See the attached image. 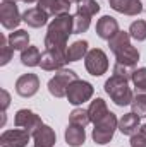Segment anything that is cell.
<instances>
[{
    "label": "cell",
    "mask_w": 146,
    "mask_h": 147,
    "mask_svg": "<svg viewBox=\"0 0 146 147\" xmlns=\"http://www.w3.org/2000/svg\"><path fill=\"white\" fill-rule=\"evenodd\" d=\"M71 34H74V16L64 14L53 17L45 36L46 50H67V39Z\"/></svg>",
    "instance_id": "6da1fadb"
},
{
    "label": "cell",
    "mask_w": 146,
    "mask_h": 147,
    "mask_svg": "<svg viewBox=\"0 0 146 147\" xmlns=\"http://www.w3.org/2000/svg\"><path fill=\"white\" fill-rule=\"evenodd\" d=\"M105 92L117 106H127L132 103V98H134V94L129 87V80L117 77V75H112L105 82Z\"/></svg>",
    "instance_id": "7a4b0ae2"
},
{
    "label": "cell",
    "mask_w": 146,
    "mask_h": 147,
    "mask_svg": "<svg viewBox=\"0 0 146 147\" xmlns=\"http://www.w3.org/2000/svg\"><path fill=\"white\" fill-rule=\"evenodd\" d=\"M117 128H119V120H117L115 113L108 111V115H107L102 121H98V123L95 125V128H93L91 137H93L95 144H100V146L108 144L110 140L113 139V134H115Z\"/></svg>",
    "instance_id": "3957f363"
},
{
    "label": "cell",
    "mask_w": 146,
    "mask_h": 147,
    "mask_svg": "<svg viewBox=\"0 0 146 147\" xmlns=\"http://www.w3.org/2000/svg\"><path fill=\"white\" fill-rule=\"evenodd\" d=\"M77 74L71 69H62L57 70V74L48 80V92L53 98H64L67 94V89L71 86V82L77 80Z\"/></svg>",
    "instance_id": "277c9868"
},
{
    "label": "cell",
    "mask_w": 146,
    "mask_h": 147,
    "mask_svg": "<svg viewBox=\"0 0 146 147\" xmlns=\"http://www.w3.org/2000/svg\"><path fill=\"white\" fill-rule=\"evenodd\" d=\"M93 92H95V89H93V86H91L88 80L77 79V80L71 82L65 98H67V101H69L71 105L77 106V105H83V103L89 101V99L93 98Z\"/></svg>",
    "instance_id": "5b68a950"
},
{
    "label": "cell",
    "mask_w": 146,
    "mask_h": 147,
    "mask_svg": "<svg viewBox=\"0 0 146 147\" xmlns=\"http://www.w3.org/2000/svg\"><path fill=\"white\" fill-rule=\"evenodd\" d=\"M84 67L86 70L95 75V77H100L108 70V58H107V53L102 50V48H93L88 51V55L84 57Z\"/></svg>",
    "instance_id": "8992f818"
},
{
    "label": "cell",
    "mask_w": 146,
    "mask_h": 147,
    "mask_svg": "<svg viewBox=\"0 0 146 147\" xmlns=\"http://www.w3.org/2000/svg\"><path fill=\"white\" fill-rule=\"evenodd\" d=\"M67 62V50H45L41 53L40 67L43 70H62Z\"/></svg>",
    "instance_id": "52a82bcc"
},
{
    "label": "cell",
    "mask_w": 146,
    "mask_h": 147,
    "mask_svg": "<svg viewBox=\"0 0 146 147\" xmlns=\"http://www.w3.org/2000/svg\"><path fill=\"white\" fill-rule=\"evenodd\" d=\"M14 125H16L17 128H24L26 132H29V134L33 135L35 132H38V130L43 127V121H41L40 115H36L35 111L23 108V110H19L16 113V116H14Z\"/></svg>",
    "instance_id": "ba28073f"
},
{
    "label": "cell",
    "mask_w": 146,
    "mask_h": 147,
    "mask_svg": "<svg viewBox=\"0 0 146 147\" xmlns=\"http://www.w3.org/2000/svg\"><path fill=\"white\" fill-rule=\"evenodd\" d=\"M23 21L16 2H2L0 5V22L5 29H16Z\"/></svg>",
    "instance_id": "9c48e42d"
},
{
    "label": "cell",
    "mask_w": 146,
    "mask_h": 147,
    "mask_svg": "<svg viewBox=\"0 0 146 147\" xmlns=\"http://www.w3.org/2000/svg\"><path fill=\"white\" fill-rule=\"evenodd\" d=\"M31 134L24 128H12L5 130L0 135V146L2 147H26L29 142Z\"/></svg>",
    "instance_id": "30bf717a"
},
{
    "label": "cell",
    "mask_w": 146,
    "mask_h": 147,
    "mask_svg": "<svg viewBox=\"0 0 146 147\" xmlns=\"http://www.w3.org/2000/svg\"><path fill=\"white\" fill-rule=\"evenodd\" d=\"M40 89V79L36 74H24L16 80V92L21 98H31Z\"/></svg>",
    "instance_id": "8fae6325"
},
{
    "label": "cell",
    "mask_w": 146,
    "mask_h": 147,
    "mask_svg": "<svg viewBox=\"0 0 146 147\" xmlns=\"http://www.w3.org/2000/svg\"><path fill=\"white\" fill-rule=\"evenodd\" d=\"M119 31H120V29H119V22H117V19L112 17V16H103V17H100L98 22H96V34L102 38V39H107V41H108V39H112Z\"/></svg>",
    "instance_id": "7c38bea8"
},
{
    "label": "cell",
    "mask_w": 146,
    "mask_h": 147,
    "mask_svg": "<svg viewBox=\"0 0 146 147\" xmlns=\"http://www.w3.org/2000/svg\"><path fill=\"white\" fill-rule=\"evenodd\" d=\"M38 9L46 12L50 17H57V16L69 14L71 3H67L64 0H38Z\"/></svg>",
    "instance_id": "4fadbf2b"
},
{
    "label": "cell",
    "mask_w": 146,
    "mask_h": 147,
    "mask_svg": "<svg viewBox=\"0 0 146 147\" xmlns=\"http://www.w3.org/2000/svg\"><path fill=\"white\" fill-rule=\"evenodd\" d=\"M110 7L124 16H138L143 12V3L139 0H108Z\"/></svg>",
    "instance_id": "5bb4252c"
},
{
    "label": "cell",
    "mask_w": 146,
    "mask_h": 147,
    "mask_svg": "<svg viewBox=\"0 0 146 147\" xmlns=\"http://www.w3.org/2000/svg\"><path fill=\"white\" fill-rule=\"evenodd\" d=\"M57 142L55 130L48 125H43L38 132L33 134V147H53Z\"/></svg>",
    "instance_id": "9a60e30c"
},
{
    "label": "cell",
    "mask_w": 146,
    "mask_h": 147,
    "mask_svg": "<svg viewBox=\"0 0 146 147\" xmlns=\"http://www.w3.org/2000/svg\"><path fill=\"white\" fill-rule=\"evenodd\" d=\"M139 127H141L139 116L134 115L132 111H131V113H126V115L119 120V130H120V134H124V135L132 137L134 134L139 132Z\"/></svg>",
    "instance_id": "2e32d148"
},
{
    "label": "cell",
    "mask_w": 146,
    "mask_h": 147,
    "mask_svg": "<svg viewBox=\"0 0 146 147\" xmlns=\"http://www.w3.org/2000/svg\"><path fill=\"white\" fill-rule=\"evenodd\" d=\"M48 17L50 16L46 12H43L41 9H38V7H31V9H28L23 14V21L29 28H41V26H45L48 22Z\"/></svg>",
    "instance_id": "e0dca14e"
},
{
    "label": "cell",
    "mask_w": 146,
    "mask_h": 147,
    "mask_svg": "<svg viewBox=\"0 0 146 147\" xmlns=\"http://www.w3.org/2000/svg\"><path fill=\"white\" fill-rule=\"evenodd\" d=\"M86 140V132H84V127H79V125H72L69 123V127L65 128V142L67 146L71 147H81Z\"/></svg>",
    "instance_id": "ac0fdd59"
},
{
    "label": "cell",
    "mask_w": 146,
    "mask_h": 147,
    "mask_svg": "<svg viewBox=\"0 0 146 147\" xmlns=\"http://www.w3.org/2000/svg\"><path fill=\"white\" fill-rule=\"evenodd\" d=\"M88 115H89V120L93 125H96L98 121H102L107 115H108V108H107V103L102 99V98H96L91 101L89 108H88Z\"/></svg>",
    "instance_id": "d6986e66"
},
{
    "label": "cell",
    "mask_w": 146,
    "mask_h": 147,
    "mask_svg": "<svg viewBox=\"0 0 146 147\" xmlns=\"http://www.w3.org/2000/svg\"><path fill=\"white\" fill-rule=\"evenodd\" d=\"M88 46H89V45H88L86 39H77V41H74L72 45H69V46H67V62L83 60V58L88 55V51H89Z\"/></svg>",
    "instance_id": "ffe728a7"
},
{
    "label": "cell",
    "mask_w": 146,
    "mask_h": 147,
    "mask_svg": "<svg viewBox=\"0 0 146 147\" xmlns=\"http://www.w3.org/2000/svg\"><path fill=\"white\" fill-rule=\"evenodd\" d=\"M115 58H117V62H119V63L136 67V65H138V62H139V51H138V48H134L132 45H129V46H127V48H124L122 51L115 53Z\"/></svg>",
    "instance_id": "44dd1931"
},
{
    "label": "cell",
    "mask_w": 146,
    "mask_h": 147,
    "mask_svg": "<svg viewBox=\"0 0 146 147\" xmlns=\"http://www.w3.org/2000/svg\"><path fill=\"white\" fill-rule=\"evenodd\" d=\"M9 43H10V46L14 48V50H26L28 46H29V34H28V31H24V29H16L14 33H10L9 34Z\"/></svg>",
    "instance_id": "7402d4cb"
},
{
    "label": "cell",
    "mask_w": 146,
    "mask_h": 147,
    "mask_svg": "<svg viewBox=\"0 0 146 147\" xmlns=\"http://www.w3.org/2000/svg\"><path fill=\"white\" fill-rule=\"evenodd\" d=\"M41 62V53L36 46H28L21 51V63L24 67H38Z\"/></svg>",
    "instance_id": "603a6c76"
},
{
    "label": "cell",
    "mask_w": 146,
    "mask_h": 147,
    "mask_svg": "<svg viewBox=\"0 0 146 147\" xmlns=\"http://www.w3.org/2000/svg\"><path fill=\"white\" fill-rule=\"evenodd\" d=\"M131 45V34L126 33V31H119L115 36L108 39V46H110V51L115 55L119 51H122L124 48H127Z\"/></svg>",
    "instance_id": "cb8c5ba5"
},
{
    "label": "cell",
    "mask_w": 146,
    "mask_h": 147,
    "mask_svg": "<svg viewBox=\"0 0 146 147\" xmlns=\"http://www.w3.org/2000/svg\"><path fill=\"white\" fill-rule=\"evenodd\" d=\"M131 80L134 84V94H145L146 96V67L136 69Z\"/></svg>",
    "instance_id": "d4e9b609"
},
{
    "label": "cell",
    "mask_w": 146,
    "mask_h": 147,
    "mask_svg": "<svg viewBox=\"0 0 146 147\" xmlns=\"http://www.w3.org/2000/svg\"><path fill=\"white\" fill-rule=\"evenodd\" d=\"M89 24H91V16H86L83 12L74 14V34L86 33L89 29Z\"/></svg>",
    "instance_id": "484cf974"
},
{
    "label": "cell",
    "mask_w": 146,
    "mask_h": 147,
    "mask_svg": "<svg viewBox=\"0 0 146 147\" xmlns=\"http://www.w3.org/2000/svg\"><path fill=\"white\" fill-rule=\"evenodd\" d=\"M69 123L79 125V127H86L88 123H91L89 115H88V110H83V108H76V110H72L71 115H69Z\"/></svg>",
    "instance_id": "4316f807"
},
{
    "label": "cell",
    "mask_w": 146,
    "mask_h": 147,
    "mask_svg": "<svg viewBox=\"0 0 146 147\" xmlns=\"http://www.w3.org/2000/svg\"><path fill=\"white\" fill-rule=\"evenodd\" d=\"M14 48L10 46L9 39L5 36H0V65H7L12 60Z\"/></svg>",
    "instance_id": "83f0119b"
},
{
    "label": "cell",
    "mask_w": 146,
    "mask_h": 147,
    "mask_svg": "<svg viewBox=\"0 0 146 147\" xmlns=\"http://www.w3.org/2000/svg\"><path fill=\"white\" fill-rule=\"evenodd\" d=\"M129 34L136 41H145L146 39V21H134L129 26Z\"/></svg>",
    "instance_id": "f1b7e54d"
},
{
    "label": "cell",
    "mask_w": 146,
    "mask_h": 147,
    "mask_svg": "<svg viewBox=\"0 0 146 147\" xmlns=\"http://www.w3.org/2000/svg\"><path fill=\"white\" fill-rule=\"evenodd\" d=\"M77 12H83L86 16H95L100 12V3L96 0H79L77 3Z\"/></svg>",
    "instance_id": "f546056e"
},
{
    "label": "cell",
    "mask_w": 146,
    "mask_h": 147,
    "mask_svg": "<svg viewBox=\"0 0 146 147\" xmlns=\"http://www.w3.org/2000/svg\"><path fill=\"white\" fill-rule=\"evenodd\" d=\"M131 108H132V113L138 115L139 118L146 116V96L145 94H134Z\"/></svg>",
    "instance_id": "4dcf8cb0"
},
{
    "label": "cell",
    "mask_w": 146,
    "mask_h": 147,
    "mask_svg": "<svg viewBox=\"0 0 146 147\" xmlns=\"http://www.w3.org/2000/svg\"><path fill=\"white\" fill-rule=\"evenodd\" d=\"M134 70H136V67H132V65H124V63H119V62H115V65H113V75L122 77L126 80L132 79Z\"/></svg>",
    "instance_id": "1f68e13d"
},
{
    "label": "cell",
    "mask_w": 146,
    "mask_h": 147,
    "mask_svg": "<svg viewBox=\"0 0 146 147\" xmlns=\"http://www.w3.org/2000/svg\"><path fill=\"white\" fill-rule=\"evenodd\" d=\"M131 147H146V139L139 132L131 137Z\"/></svg>",
    "instance_id": "d6a6232c"
},
{
    "label": "cell",
    "mask_w": 146,
    "mask_h": 147,
    "mask_svg": "<svg viewBox=\"0 0 146 147\" xmlns=\"http://www.w3.org/2000/svg\"><path fill=\"white\" fill-rule=\"evenodd\" d=\"M0 94H2V111H5L9 108V105H10V96H9V92L5 89H2Z\"/></svg>",
    "instance_id": "836d02e7"
},
{
    "label": "cell",
    "mask_w": 146,
    "mask_h": 147,
    "mask_svg": "<svg viewBox=\"0 0 146 147\" xmlns=\"http://www.w3.org/2000/svg\"><path fill=\"white\" fill-rule=\"evenodd\" d=\"M139 134H141V135L146 139V123H143V125L139 127Z\"/></svg>",
    "instance_id": "e575fe53"
},
{
    "label": "cell",
    "mask_w": 146,
    "mask_h": 147,
    "mask_svg": "<svg viewBox=\"0 0 146 147\" xmlns=\"http://www.w3.org/2000/svg\"><path fill=\"white\" fill-rule=\"evenodd\" d=\"M64 2H67V3H71V5H72V3H79V0H64Z\"/></svg>",
    "instance_id": "d590c367"
},
{
    "label": "cell",
    "mask_w": 146,
    "mask_h": 147,
    "mask_svg": "<svg viewBox=\"0 0 146 147\" xmlns=\"http://www.w3.org/2000/svg\"><path fill=\"white\" fill-rule=\"evenodd\" d=\"M21 2H24V3H33V2H38V0H21Z\"/></svg>",
    "instance_id": "8d00e7d4"
},
{
    "label": "cell",
    "mask_w": 146,
    "mask_h": 147,
    "mask_svg": "<svg viewBox=\"0 0 146 147\" xmlns=\"http://www.w3.org/2000/svg\"><path fill=\"white\" fill-rule=\"evenodd\" d=\"M2 2H17V0H2Z\"/></svg>",
    "instance_id": "74e56055"
}]
</instances>
